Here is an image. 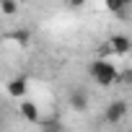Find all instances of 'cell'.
Masks as SVG:
<instances>
[{"label": "cell", "instance_id": "1", "mask_svg": "<svg viewBox=\"0 0 132 132\" xmlns=\"http://www.w3.org/2000/svg\"><path fill=\"white\" fill-rule=\"evenodd\" d=\"M88 75H91L98 86H104V88L119 83V70H117V65L109 62V60H104V57H96V60L88 65Z\"/></svg>", "mask_w": 132, "mask_h": 132}, {"label": "cell", "instance_id": "2", "mask_svg": "<svg viewBox=\"0 0 132 132\" xmlns=\"http://www.w3.org/2000/svg\"><path fill=\"white\" fill-rule=\"evenodd\" d=\"M127 111H129V104L124 101V98H114V101H109L106 104V109H104V122L106 124H122L124 119H127Z\"/></svg>", "mask_w": 132, "mask_h": 132}, {"label": "cell", "instance_id": "3", "mask_svg": "<svg viewBox=\"0 0 132 132\" xmlns=\"http://www.w3.org/2000/svg\"><path fill=\"white\" fill-rule=\"evenodd\" d=\"M106 52H111V54H117V57H124V54L132 52V39L124 36V34H114V36H109Z\"/></svg>", "mask_w": 132, "mask_h": 132}, {"label": "cell", "instance_id": "4", "mask_svg": "<svg viewBox=\"0 0 132 132\" xmlns=\"http://www.w3.org/2000/svg\"><path fill=\"white\" fill-rule=\"evenodd\" d=\"M18 114H21L26 122H34V124L42 122V111H39V106H36L31 98H26V96H23L21 104H18Z\"/></svg>", "mask_w": 132, "mask_h": 132}, {"label": "cell", "instance_id": "5", "mask_svg": "<svg viewBox=\"0 0 132 132\" xmlns=\"http://www.w3.org/2000/svg\"><path fill=\"white\" fill-rule=\"evenodd\" d=\"M5 91H8L11 98H23L26 91H29V83H26V78H11L8 86H5Z\"/></svg>", "mask_w": 132, "mask_h": 132}, {"label": "cell", "instance_id": "6", "mask_svg": "<svg viewBox=\"0 0 132 132\" xmlns=\"http://www.w3.org/2000/svg\"><path fill=\"white\" fill-rule=\"evenodd\" d=\"M106 3V11L119 16V18H129L127 16V8H129V0H104Z\"/></svg>", "mask_w": 132, "mask_h": 132}, {"label": "cell", "instance_id": "7", "mask_svg": "<svg viewBox=\"0 0 132 132\" xmlns=\"http://www.w3.org/2000/svg\"><path fill=\"white\" fill-rule=\"evenodd\" d=\"M70 106L83 114V111L88 109V96H86L83 91H73V93H70Z\"/></svg>", "mask_w": 132, "mask_h": 132}, {"label": "cell", "instance_id": "8", "mask_svg": "<svg viewBox=\"0 0 132 132\" xmlns=\"http://www.w3.org/2000/svg\"><path fill=\"white\" fill-rule=\"evenodd\" d=\"M16 13H18V3H16V0H0V16L11 18Z\"/></svg>", "mask_w": 132, "mask_h": 132}, {"label": "cell", "instance_id": "9", "mask_svg": "<svg viewBox=\"0 0 132 132\" xmlns=\"http://www.w3.org/2000/svg\"><path fill=\"white\" fill-rule=\"evenodd\" d=\"M11 39H13L16 44H21V47H29V42H31V31H29V29H16V31L11 34Z\"/></svg>", "mask_w": 132, "mask_h": 132}, {"label": "cell", "instance_id": "10", "mask_svg": "<svg viewBox=\"0 0 132 132\" xmlns=\"http://www.w3.org/2000/svg\"><path fill=\"white\" fill-rule=\"evenodd\" d=\"M119 83H132V68L124 70V73H119Z\"/></svg>", "mask_w": 132, "mask_h": 132}, {"label": "cell", "instance_id": "11", "mask_svg": "<svg viewBox=\"0 0 132 132\" xmlns=\"http://www.w3.org/2000/svg\"><path fill=\"white\" fill-rule=\"evenodd\" d=\"M65 3H68L70 8H83V5H86V0H65Z\"/></svg>", "mask_w": 132, "mask_h": 132}]
</instances>
